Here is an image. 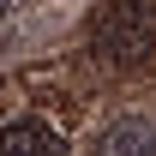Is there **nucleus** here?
I'll use <instances>...</instances> for the list:
<instances>
[{
    "instance_id": "obj_1",
    "label": "nucleus",
    "mask_w": 156,
    "mask_h": 156,
    "mask_svg": "<svg viewBox=\"0 0 156 156\" xmlns=\"http://www.w3.org/2000/svg\"><path fill=\"white\" fill-rule=\"evenodd\" d=\"M156 48V0H108L90 24V54L108 66H138Z\"/></svg>"
},
{
    "instance_id": "obj_3",
    "label": "nucleus",
    "mask_w": 156,
    "mask_h": 156,
    "mask_svg": "<svg viewBox=\"0 0 156 156\" xmlns=\"http://www.w3.org/2000/svg\"><path fill=\"white\" fill-rule=\"evenodd\" d=\"M96 156H156V126L150 120H114L96 138Z\"/></svg>"
},
{
    "instance_id": "obj_2",
    "label": "nucleus",
    "mask_w": 156,
    "mask_h": 156,
    "mask_svg": "<svg viewBox=\"0 0 156 156\" xmlns=\"http://www.w3.org/2000/svg\"><path fill=\"white\" fill-rule=\"evenodd\" d=\"M0 156H66V138L48 120H12L0 132Z\"/></svg>"
},
{
    "instance_id": "obj_4",
    "label": "nucleus",
    "mask_w": 156,
    "mask_h": 156,
    "mask_svg": "<svg viewBox=\"0 0 156 156\" xmlns=\"http://www.w3.org/2000/svg\"><path fill=\"white\" fill-rule=\"evenodd\" d=\"M12 6H18V0H0V18H6V12H12Z\"/></svg>"
}]
</instances>
